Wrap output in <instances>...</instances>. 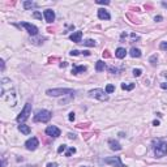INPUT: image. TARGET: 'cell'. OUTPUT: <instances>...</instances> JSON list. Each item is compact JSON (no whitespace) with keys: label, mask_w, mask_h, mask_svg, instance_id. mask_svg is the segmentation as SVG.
I'll return each instance as SVG.
<instances>
[{"label":"cell","mask_w":167,"mask_h":167,"mask_svg":"<svg viewBox=\"0 0 167 167\" xmlns=\"http://www.w3.org/2000/svg\"><path fill=\"white\" fill-rule=\"evenodd\" d=\"M84 44L88 47H94L95 46V42H94L93 39H86V41H84Z\"/></svg>","instance_id":"cell-21"},{"label":"cell","mask_w":167,"mask_h":167,"mask_svg":"<svg viewBox=\"0 0 167 167\" xmlns=\"http://www.w3.org/2000/svg\"><path fill=\"white\" fill-rule=\"evenodd\" d=\"M159 48H161V50H166V51H167V42H161V44H159Z\"/></svg>","instance_id":"cell-25"},{"label":"cell","mask_w":167,"mask_h":167,"mask_svg":"<svg viewBox=\"0 0 167 167\" xmlns=\"http://www.w3.org/2000/svg\"><path fill=\"white\" fill-rule=\"evenodd\" d=\"M43 16H44V18H46V21L48 23H52L54 22V20H55V13H54V10H51V9H46L43 12Z\"/></svg>","instance_id":"cell-10"},{"label":"cell","mask_w":167,"mask_h":167,"mask_svg":"<svg viewBox=\"0 0 167 167\" xmlns=\"http://www.w3.org/2000/svg\"><path fill=\"white\" fill-rule=\"evenodd\" d=\"M104 68H106V64H104V61H102V60H98L95 64V69L98 70V72H102V70H104Z\"/></svg>","instance_id":"cell-18"},{"label":"cell","mask_w":167,"mask_h":167,"mask_svg":"<svg viewBox=\"0 0 167 167\" xmlns=\"http://www.w3.org/2000/svg\"><path fill=\"white\" fill-rule=\"evenodd\" d=\"M103 163L111 164V166H115V167H127V166H124V164H123L120 157H108V158H104L103 159Z\"/></svg>","instance_id":"cell-6"},{"label":"cell","mask_w":167,"mask_h":167,"mask_svg":"<svg viewBox=\"0 0 167 167\" xmlns=\"http://www.w3.org/2000/svg\"><path fill=\"white\" fill-rule=\"evenodd\" d=\"M98 17L101 18V20H110V18H111V16H110V13L107 12V10L98 9Z\"/></svg>","instance_id":"cell-12"},{"label":"cell","mask_w":167,"mask_h":167,"mask_svg":"<svg viewBox=\"0 0 167 167\" xmlns=\"http://www.w3.org/2000/svg\"><path fill=\"white\" fill-rule=\"evenodd\" d=\"M33 17L34 18H38V20H42V14L39 12H34L33 13Z\"/></svg>","instance_id":"cell-28"},{"label":"cell","mask_w":167,"mask_h":167,"mask_svg":"<svg viewBox=\"0 0 167 167\" xmlns=\"http://www.w3.org/2000/svg\"><path fill=\"white\" fill-rule=\"evenodd\" d=\"M163 18H162V16H155L154 17V21H157V22H159V21H162Z\"/></svg>","instance_id":"cell-33"},{"label":"cell","mask_w":167,"mask_h":167,"mask_svg":"<svg viewBox=\"0 0 167 167\" xmlns=\"http://www.w3.org/2000/svg\"><path fill=\"white\" fill-rule=\"evenodd\" d=\"M34 7H37V4L33 3V1H25L23 3V8H25V9H30V8H34Z\"/></svg>","instance_id":"cell-19"},{"label":"cell","mask_w":167,"mask_h":167,"mask_svg":"<svg viewBox=\"0 0 167 167\" xmlns=\"http://www.w3.org/2000/svg\"><path fill=\"white\" fill-rule=\"evenodd\" d=\"M115 91V86L114 85H107L106 86V93L107 94H111V93H114Z\"/></svg>","instance_id":"cell-22"},{"label":"cell","mask_w":167,"mask_h":167,"mask_svg":"<svg viewBox=\"0 0 167 167\" xmlns=\"http://www.w3.org/2000/svg\"><path fill=\"white\" fill-rule=\"evenodd\" d=\"M1 167H5V159L3 158V162H1Z\"/></svg>","instance_id":"cell-42"},{"label":"cell","mask_w":167,"mask_h":167,"mask_svg":"<svg viewBox=\"0 0 167 167\" xmlns=\"http://www.w3.org/2000/svg\"><path fill=\"white\" fill-rule=\"evenodd\" d=\"M86 70V67H84V65H73L72 68V73L73 75H78V73H82Z\"/></svg>","instance_id":"cell-13"},{"label":"cell","mask_w":167,"mask_h":167,"mask_svg":"<svg viewBox=\"0 0 167 167\" xmlns=\"http://www.w3.org/2000/svg\"><path fill=\"white\" fill-rule=\"evenodd\" d=\"M47 167H57V164L55 163V162H52V163H48V164H47Z\"/></svg>","instance_id":"cell-35"},{"label":"cell","mask_w":167,"mask_h":167,"mask_svg":"<svg viewBox=\"0 0 167 167\" xmlns=\"http://www.w3.org/2000/svg\"><path fill=\"white\" fill-rule=\"evenodd\" d=\"M18 130H20L21 133H23V135H30V132H31L30 127L26 125V124H20V125H18Z\"/></svg>","instance_id":"cell-14"},{"label":"cell","mask_w":167,"mask_h":167,"mask_svg":"<svg viewBox=\"0 0 167 167\" xmlns=\"http://www.w3.org/2000/svg\"><path fill=\"white\" fill-rule=\"evenodd\" d=\"M46 94L50 97H60V95H67V94L73 95V94H75V90H73V89H67V88L48 89V90L46 91Z\"/></svg>","instance_id":"cell-2"},{"label":"cell","mask_w":167,"mask_h":167,"mask_svg":"<svg viewBox=\"0 0 167 167\" xmlns=\"http://www.w3.org/2000/svg\"><path fill=\"white\" fill-rule=\"evenodd\" d=\"M21 26H23L30 35H38V28L35 25H31L29 22H21Z\"/></svg>","instance_id":"cell-9"},{"label":"cell","mask_w":167,"mask_h":167,"mask_svg":"<svg viewBox=\"0 0 167 167\" xmlns=\"http://www.w3.org/2000/svg\"><path fill=\"white\" fill-rule=\"evenodd\" d=\"M110 56H111V55H110V51H107V50H106V51L103 52V57H110Z\"/></svg>","instance_id":"cell-34"},{"label":"cell","mask_w":167,"mask_h":167,"mask_svg":"<svg viewBox=\"0 0 167 167\" xmlns=\"http://www.w3.org/2000/svg\"><path fill=\"white\" fill-rule=\"evenodd\" d=\"M108 145H110V148L112 149V150H120L121 149V146H120V144L117 142V141H115V140H108Z\"/></svg>","instance_id":"cell-16"},{"label":"cell","mask_w":167,"mask_h":167,"mask_svg":"<svg viewBox=\"0 0 167 167\" xmlns=\"http://www.w3.org/2000/svg\"><path fill=\"white\" fill-rule=\"evenodd\" d=\"M161 88H162V89H167V82H163V84H161Z\"/></svg>","instance_id":"cell-36"},{"label":"cell","mask_w":167,"mask_h":167,"mask_svg":"<svg viewBox=\"0 0 167 167\" xmlns=\"http://www.w3.org/2000/svg\"><path fill=\"white\" fill-rule=\"evenodd\" d=\"M153 149L157 158H162V157H164L167 154V144L162 140H154Z\"/></svg>","instance_id":"cell-1"},{"label":"cell","mask_w":167,"mask_h":167,"mask_svg":"<svg viewBox=\"0 0 167 167\" xmlns=\"http://www.w3.org/2000/svg\"><path fill=\"white\" fill-rule=\"evenodd\" d=\"M68 137H69L70 140H73V138H76V136L73 135V133H69V135H68Z\"/></svg>","instance_id":"cell-37"},{"label":"cell","mask_w":167,"mask_h":167,"mask_svg":"<svg viewBox=\"0 0 167 167\" xmlns=\"http://www.w3.org/2000/svg\"><path fill=\"white\" fill-rule=\"evenodd\" d=\"M60 67H61V68L63 67H67V63H61V64H60Z\"/></svg>","instance_id":"cell-43"},{"label":"cell","mask_w":167,"mask_h":167,"mask_svg":"<svg viewBox=\"0 0 167 167\" xmlns=\"http://www.w3.org/2000/svg\"><path fill=\"white\" fill-rule=\"evenodd\" d=\"M82 167H84V166H82Z\"/></svg>","instance_id":"cell-45"},{"label":"cell","mask_w":167,"mask_h":167,"mask_svg":"<svg viewBox=\"0 0 167 167\" xmlns=\"http://www.w3.org/2000/svg\"><path fill=\"white\" fill-rule=\"evenodd\" d=\"M108 70H110V73H116L117 72V69H116V68H114V67H110Z\"/></svg>","instance_id":"cell-32"},{"label":"cell","mask_w":167,"mask_h":167,"mask_svg":"<svg viewBox=\"0 0 167 167\" xmlns=\"http://www.w3.org/2000/svg\"><path fill=\"white\" fill-rule=\"evenodd\" d=\"M38 145H39V141H38V138H37V137L29 138V140L25 142V146H26L28 150H35V149L38 148Z\"/></svg>","instance_id":"cell-8"},{"label":"cell","mask_w":167,"mask_h":167,"mask_svg":"<svg viewBox=\"0 0 167 167\" xmlns=\"http://www.w3.org/2000/svg\"><path fill=\"white\" fill-rule=\"evenodd\" d=\"M82 54L86 55V56H89V55H90V52H89V51H82Z\"/></svg>","instance_id":"cell-41"},{"label":"cell","mask_w":167,"mask_h":167,"mask_svg":"<svg viewBox=\"0 0 167 167\" xmlns=\"http://www.w3.org/2000/svg\"><path fill=\"white\" fill-rule=\"evenodd\" d=\"M52 117V114L47 110H39L34 116V121H39V123H47L50 121Z\"/></svg>","instance_id":"cell-3"},{"label":"cell","mask_w":167,"mask_h":167,"mask_svg":"<svg viewBox=\"0 0 167 167\" xmlns=\"http://www.w3.org/2000/svg\"><path fill=\"white\" fill-rule=\"evenodd\" d=\"M68 119H69L70 121H73V120H75V112H70L69 116H68Z\"/></svg>","instance_id":"cell-31"},{"label":"cell","mask_w":167,"mask_h":167,"mask_svg":"<svg viewBox=\"0 0 167 167\" xmlns=\"http://www.w3.org/2000/svg\"><path fill=\"white\" fill-rule=\"evenodd\" d=\"M130 37H132L133 39H138V35H136V34H130Z\"/></svg>","instance_id":"cell-40"},{"label":"cell","mask_w":167,"mask_h":167,"mask_svg":"<svg viewBox=\"0 0 167 167\" xmlns=\"http://www.w3.org/2000/svg\"><path fill=\"white\" fill-rule=\"evenodd\" d=\"M129 55H130L132 57H140V56H141V51H140L138 48H136V47H132V48H130Z\"/></svg>","instance_id":"cell-17"},{"label":"cell","mask_w":167,"mask_h":167,"mask_svg":"<svg viewBox=\"0 0 167 167\" xmlns=\"http://www.w3.org/2000/svg\"><path fill=\"white\" fill-rule=\"evenodd\" d=\"M75 153H76V149L75 148H69L67 151H65V157H70L72 154H75Z\"/></svg>","instance_id":"cell-23"},{"label":"cell","mask_w":167,"mask_h":167,"mask_svg":"<svg viewBox=\"0 0 167 167\" xmlns=\"http://www.w3.org/2000/svg\"><path fill=\"white\" fill-rule=\"evenodd\" d=\"M70 41H73L75 43H81V38H82V31H76L69 37Z\"/></svg>","instance_id":"cell-11"},{"label":"cell","mask_w":167,"mask_h":167,"mask_svg":"<svg viewBox=\"0 0 167 167\" xmlns=\"http://www.w3.org/2000/svg\"><path fill=\"white\" fill-rule=\"evenodd\" d=\"M78 54H80V51H78V50H73V51H70V55H72V56H77Z\"/></svg>","instance_id":"cell-30"},{"label":"cell","mask_w":167,"mask_h":167,"mask_svg":"<svg viewBox=\"0 0 167 167\" xmlns=\"http://www.w3.org/2000/svg\"><path fill=\"white\" fill-rule=\"evenodd\" d=\"M65 149H67V145H60L59 149H57V153H63Z\"/></svg>","instance_id":"cell-29"},{"label":"cell","mask_w":167,"mask_h":167,"mask_svg":"<svg viewBox=\"0 0 167 167\" xmlns=\"http://www.w3.org/2000/svg\"><path fill=\"white\" fill-rule=\"evenodd\" d=\"M157 59H158V57H157V55H153V56H151L150 57V63H151V64H153V65H155L157 64Z\"/></svg>","instance_id":"cell-26"},{"label":"cell","mask_w":167,"mask_h":167,"mask_svg":"<svg viewBox=\"0 0 167 167\" xmlns=\"http://www.w3.org/2000/svg\"><path fill=\"white\" fill-rule=\"evenodd\" d=\"M121 89L123 90H132V89H135V84H129V85L121 84Z\"/></svg>","instance_id":"cell-20"},{"label":"cell","mask_w":167,"mask_h":167,"mask_svg":"<svg viewBox=\"0 0 167 167\" xmlns=\"http://www.w3.org/2000/svg\"><path fill=\"white\" fill-rule=\"evenodd\" d=\"M141 73H142L141 69H133V76H135V77H140Z\"/></svg>","instance_id":"cell-24"},{"label":"cell","mask_w":167,"mask_h":167,"mask_svg":"<svg viewBox=\"0 0 167 167\" xmlns=\"http://www.w3.org/2000/svg\"><path fill=\"white\" fill-rule=\"evenodd\" d=\"M0 63H1V70H4V68H5V64H4V60H1V61H0Z\"/></svg>","instance_id":"cell-39"},{"label":"cell","mask_w":167,"mask_h":167,"mask_svg":"<svg viewBox=\"0 0 167 167\" xmlns=\"http://www.w3.org/2000/svg\"><path fill=\"white\" fill-rule=\"evenodd\" d=\"M97 4H104V5H108L110 1L108 0H97Z\"/></svg>","instance_id":"cell-27"},{"label":"cell","mask_w":167,"mask_h":167,"mask_svg":"<svg viewBox=\"0 0 167 167\" xmlns=\"http://www.w3.org/2000/svg\"><path fill=\"white\" fill-rule=\"evenodd\" d=\"M31 114V104L30 103H26L25 107H23V110L20 112V115L17 116V121L18 123H23L25 120H28L29 115Z\"/></svg>","instance_id":"cell-5"},{"label":"cell","mask_w":167,"mask_h":167,"mask_svg":"<svg viewBox=\"0 0 167 167\" xmlns=\"http://www.w3.org/2000/svg\"><path fill=\"white\" fill-rule=\"evenodd\" d=\"M46 135L50 136V137H59L60 136V129L57 127H55V125H50V127L46 128Z\"/></svg>","instance_id":"cell-7"},{"label":"cell","mask_w":167,"mask_h":167,"mask_svg":"<svg viewBox=\"0 0 167 167\" xmlns=\"http://www.w3.org/2000/svg\"><path fill=\"white\" fill-rule=\"evenodd\" d=\"M125 55H127V51H125V48H123V47H119V48L115 51V56H116L117 59H123V57H125Z\"/></svg>","instance_id":"cell-15"},{"label":"cell","mask_w":167,"mask_h":167,"mask_svg":"<svg viewBox=\"0 0 167 167\" xmlns=\"http://www.w3.org/2000/svg\"><path fill=\"white\" fill-rule=\"evenodd\" d=\"M162 5H163L164 8H167V3H162Z\"/></svg>","instance_id":"cell-44"},{"label":"cell","mask_w":167,"mask_h":167,"mask_svg":"<svg viewBox=\"0 0 167 167\" xmlns=\"http://www.w3.org/2000/svg\"><path fill=\"white\" fill-rule=\"evenodd\" d=\"M153 125H155V127H158V125H159V121H158V120H154V121H153Z\"/></svg>","instance_id":"cell-38"},{"label":"cell","mask_w":167,"mask_h":167,"mask_svg":"<svg viewBox=\"0 0 167 167\" xmlns=\"http://www.w3.org/2000/svg\"><path fill=\"white\" fill-rule=\"evenodd\" d=\"M89 97H91V98H97V99L103 101V102L108 99L107 93L104 90H102V89H93V90H90L89 91Z\"/></svg>","instance_id":"cell-4"}]
</instances>
